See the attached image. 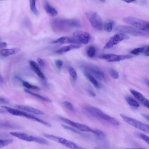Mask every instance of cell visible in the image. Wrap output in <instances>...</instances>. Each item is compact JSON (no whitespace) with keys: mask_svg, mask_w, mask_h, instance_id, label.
<instances>
[{"mask_svg":"<svg viewBox=\"0 0 149 149\" xmlns=\"http://www.w3.org/2000/svg\"><path fill=\"white\" fill-rule=\"evenodd\" d=\"M141 114L144 118L149 122V115L145 113H141Z\"/></svg>","mask_w":149,"mask_h":149,"instance_id":"obj_40","label":"cell"},{"mask_svg":"<svg viewBox=\"0 0 149 149\" xmlns=\"http://www.w3.org/2000/svg\"><path fill=\"white\" fill-rule=\"evenodd\" d=\"M22 83L23 86L27 88L37 90H39L40 89V88L38 87L31 84L26 81H22Z\"/></svg>","mask_w":149,"mask_h":149,"instance_id":"obj_29","label":"cell"},{"mask_svg":"<svg viewBox=\"0 0 149 149\" xmlns=\"http://www.w3.org/2000/svg\"><path fill=\"white\" fill-rule=\"evenodd\" d=\"M29 3L30 9L31 11L35 15H38V12L36 6V0H30Z\"/></svg>","mask_w":149,"mask_h":149,"instance_id":"obj_25","label":"cell"},{"mask_svg":"<svg viewBox=\"0 0 149 149\" xmlns=\"http://www.w3.org/2000/svg\"><path fill=\"white\" fill-rule=\"evenodd\" d=\"M145 83L146 84L148 85V86L149 87V79H145Z\"/></svg>","mask_w":149,"mask_h":149,"instance_id":"obj_44","label":"cell"},{"mask_svg":"<svg viewBox=\"0 0 149 149\" xmlns=\"http://www.w3.org/2000/svg\"><path fill=\"white\" fill-rule=\"evenodd\" d=\"M59 118L65 123L80 130L92 133L100 137H105L106 136L105 134L103 131L91 128L86 125L74 122L65 118L62 117H59Z\"/></svg>","mask_w":149,"mask_h":149,"instance_id":"obj_2","label":"cell"},{"mask_svg":"<svg viewBox=\"0 0 149 149\" xmlns=\"http://www.w3.org/2000/svg\"><path fill=\"white\" fill-rule=\"evenodd\" d=\"M10 134L20 139L29 142H36L38 137L29 135L25 133L17 132H11Z\"/></svg>","mask_w":149,"mask_h":149,"instance_id":"obj_12","label":"cell"},{"mask_svg":"<svg viewBox=\"0 0 149 149\" xmlns=\"http://www.w3.org/2000/svg\"><path fill=\"white\" fill-rule=\"evenodd\" d=\"M37 60L39 65L40 66L43 67L45 66V63L42 59L40 58H38Z\"/></svg>","mask_w":149,"mask_h":149,"instance_id":"obj_38","label":"cell"},{"mask_svg":"<svg viewBox=\"0 0 149 149\" xmlns=\"http://www.w3.org/2000/svg\"><path fill=\"white\" fill-rule=\"evenodd\" d=\"M84 74L85 76L95 87L97 88H99L100 87V86L99 84L94 76L87 72H84Z\"/></svg>","mask_w":149,"mask_h":149,"instance_id":"obj_21","label":"cell"},{"mask_svg":"<svg viewBox=\"0 0 149 149\" xmlns=\"http://www.w3.org/2000/svg\"><path fill=\"white\" fill-rule=\"evenodd\" d=\"M13 141V139H0V148L6 146L12 143Z\"/></svg>","mask_w":149,"mask_h":149,"instance_id":"obj_27","label":"cell"},{"mask_svg":"<svg viewBox=\"0 0 149 149\" xmlns=\"http://www.w3.org/2000/svg\"><path fill=\"white\" fill-rule=\"evenodd\" d=\"M129 38V37L128 36L123 33H117L110 38L106 44L104 48L107 49L111 48L122 41L128 39Z\"/></svg>","mask_w":149,"mask_h":149,"instance_id":"obj_9","label":"cell"},{"mask_svg":"<svg viewBox=\"0 0 149 149\" xmlns=\"http://www.w3.org/2000/svg\"><path fill=\"white\" fill-rule=\"evenodd\" d=\"M63 105L68 109L71 111L74 112L75 110L72 104L70 102L65 101L63 103Z\"/></svg>","mask_w":149,"mask_h":149,"instance_id":"obj_32","label":"cell"},{"mask_svg":"<svg viewBox=\"0 0 149 149\" xmlns=\"http://www.w3.org/2000/svg\"><path fill=\"white\" fill-rule=\"evenodd\" d=\"M120 116L123 120L127 123L149 134V125L123 114H121Z\"/></svg>","mask_w":149,"mask_h":149,"instance_id":"obj_8","label":"cell"},{"mask_svg":"<svg viewBox=\"0 0 149 149\" xmlns=\"http://www.w3.org/2000/svg\"><path fill=\"white\" fill-rule=\"evenodd\" d=\"M0 102L1 103L5 104H8L9 102L8 100L5 98L1 97H0Z\"/></svg>","mask_w":149,"mask_h":149,"instance_id":"obj_39","label":"cell"},{"mask_svg":"<svg viewBox=\"0 0 149 149\" xmlns=\"http://www.w3.org/2000/svg\"><path fill=\"white\" fill-rule=\"evenodd\" d=\"M96 53V49L93 46H90L88 49L87 54L88 56L90 57H93Z\"/></svg>","mask_w":149,"mask_h":149,"instance_id":"obj_30","label":"cell"},{"mask_svg":"<svg viewBox=\"0 0 149 149\" xmlns=\"http://www.w3.org/2000/svg\"><path fill=\"white\" fill-rule=\"evenodd\" d=\"M1 128L12 129H21L22 127L20 125L8 121L0 122Z\"/></svg>","mask_w":149,"mask_h":149,"instance_id":"obj_19","label":"cell"},{"mask_svg":"<svg viewBox=\"0 0 149 149\" xmlns=\"http://www.w3.org/2000/svg\"><path fill=\"white\" fill-rule=\"evenodd\" d=\"M53 43L63 44L65 43H73L79 44L80 42L74 38L68 36H63L52 42Z\"/></svg>","mask_w":149,"mask_h":149,"instance_id":"obj_13","label":"cell"},{"mask_svg":"<svg viewBox=\"0 0 149 149\" xmlns=\"http://www.w3.org/2000/svg\"><path fill=\"white\" fill-rule=\"evenodd\" d=\"M101 59H104L108 62H118L122 60L121 55L114 54H102L99 56Z\"/></svg>","mask_w":149,"mask_h":149,"instance_id":"obj_14","label":"cell"},{"mask_svg":"<svg viewBox=\"0 0 149 149\" xmlns=\"http://www.w3.org/2000/svg\"><path fill=\"white\" fill-rule=\"evenodd\" d=\"M134 1V0H127L124 1H125V2H126L127 3H129L131 2H133V1Z\"/></svg>","mask_w":149,"mask_h":149,"instance_id":"obj_46","label":"cell"},{"mask_svg":"<svg viewBox=\"0 0 149 149\" xmlns=\"http://www.w3.org/2000/svg\"><path fill=\"white\" fill-rule=\"evenodd\" d=\"M61 126L65 129L68 130H70V131L74 132L76 133H77L78 134H79V135H82L83 136H88V135L86 134L82 133L78 130H77L74 128H72L69 126H67L64 124H61Z\"/></svg>","mask_w":149,"mask_h":149,"instance_id":"obj_26","label":"cell"},{"mask_svg":"<svg viewBox=\"0 0 149 149\" xmlns=\"http://www.w3.org/2000/svg\"><path fill=\"white\" fill-rule=\"evenodd\" d=\"M44 1L43 7L47 13L51 16H56L58 13L56 9L50 5L48 1Z\"/></svg>","mask_w":149,"mask_h":149,"instance_id":"obj_16","label":"cell"},{"mask_svg":"<svg viewBox=\"0 0 149 149\" xmlns=\"http://www.w3.org/2000/svg\"><path fill=\"white\" fill-rule=\"evenodd\" d=\"M144 48L143 47L136 48L131 50L130 53L134 55H138L140 53L144 51Z\"/></svg>","mask_w":149,"mask_h":149,"instance_id":"obj_35","label":"cell"},{"mask_svg":"<svg viewBox=\"0 0 149 149\" xmlns=\"http://www.w3.org/2000/svg\"><path fill=\"white\" fill-rule=\"evenodd\" d=\"M123 21L128 24L135 27L141 30L148 31L149 22L132 17H125L123 19Z\"/></svg>","mask_w":149,"mask_h":149,"instance_id":"obj_4","label":"cell"},{"mask_svg":"<svg viewBox=\"0 0 149 149\" xmlns=\"http://www.w3.org/2000/svg\"><path fill=\"white\" fill-rule=\"evenodd\" d=\"M68 70L70 74L74 80H75L77 77V73L74 69L70 66L68 67Z\"/></svg>","mask_w":149,"mask_h":149,"instance_id":"obj_33","label":"cell"},{"mask_svg":"<svg viewBox=\"0 0 149 149\" xmlns=\"http://www.w3.org/2000/svg\"><path fill=\"white\" fill-rule=\"evenodd\" d=\"M130 91L135 98L141 102H142L145 98L141 93L135 90L131 89Z\"/></svg>","mask_w":149,"mask_h":149,"instance_id":"obj_24","label":"cell"},{"mask_svg":"<svg viewBox=\"0 0 149 149\" xmlns=\"http://www.w3.org/2000/svg\"><path fill=\"white\" fill-rule=\"evenodd\" d=\"M4 80L2 76H1V75L0 74V82L2 84L3 83Z\"/></svg>","mask_w":149,"mask_h":149,"instance_id":"obj_45","label":"cell"},{"mask_svg":"<svg viewBox=\"0 0 149 149\" xmlns=\"http://www.w3.org/2000/svg\"><path fill=\"white\" fill-rule=\"evenodd\" d=\"M109 72L110 76L114 79H117L119 77L118 73L115 70L112 68L109 70Z\"/></svg>","mask_w":149,"mask_h":149,"instance_id":"obj_34","label":"cell"},{"mask_svg":"<svg viewBox=\"0 0 149 149\" xmlns=\"http://www.w3.org/2000/svg\"><path fill=\"white\" fill-rule=\"evenodd\" d=\"M87 91L88 93L91 95L93 97H95L96 95L95 93L90 89H87Z\"/></svg>","mask_w":149,"mask_h":149,"instance_id":"obj_42","label":"cell"},{"mask_svg":"<svg viewBox=\"0 0 149 149\" xmlns=\"http://www.w3.org/2000/svg\"><path fill=\"white\" fill-rule=\"evenodd\" d=\"M7 46V43L5 42H1L0 43V47L1 48H4Z\"/></svg>","mask_w":149,"mask_h":149,"instance_id":"obj_41","label":"cell"},{"mask_svg":"<svg viewBox=\"0 0 149 149\" xmlns=\"http://www.w3.org/2000/svg\"><path fill=\"white\" fill-rule=\"evenodd\" d=\"M81 45L79 44H72L63 47L56 51L58 54H62L71 50L79 48Z\"/></svg>","mask_w":149,"mask_h":149,"instance_id":"obj_17","label":"cell"},{"mask_svg":"<svg viewBox=\"0 0 149 149\" xmlns=\"http://www.w3.org/2000/svg\"><path fill=\"white\" fill-rule=\"evenodd\" d=\"M115 31L120 32V33H126L134 36H149V31H143L131 26H119L116 28Z\"/></svg>","mask_w":149,"mask_h":149,"instance_id":"obj_5","label":"cell"},{"mask_svg":"<svg viewBox=\"0 0 149 149\" xmlns=\"http://www.w3.org/2000/svg\"><path fill=\"white\" fill-rule=\"evenodd\" d=\"M113 24V22L112 21H110L107 22L105 24L104 26V30L108 32H111L112 29Z\"/></svg>","mask_w":149,"mask_h":149,"instance_id":"obj_31","label":"cell"},{"mask_svg":"<svg viewBox=\"0 0 149 149\" xmlns=\"http://www.w3.org/2000/svg\"><path fill=\"white\" fill-rule=\"evenodd\" d=\"M20 51L19 48H13L10 49H3L0 51L1 54L4 57H7L17 53Z\"/></svg>","mask_w":149,"mask_h":149,"instance_id":"obj_20","label":"cell"},{"mask_svg":"<svg viewBox=\"0 0 149 149\" xmlns=\"http://www.w3.org/2000/svg\"><path fill=\"white\" fill-rule=\"evenodd\" d=\"M29 63L32 68L39 77L43 79H46L45 75L41 70L38 64L36 62L33 60H30Z\"/></svg>","mask_w":149,"mask_h":149,"instance_id":"obj_15","label":"cell"},{"mask_svg":"<svg viewBox=\"0 0 149 149\" xmlns=\"http://www.w3.org/2000/svg\"><path fill=\"white\" fill-rule=\"evenodd\" d=\"M143 105L149 109V100L146 98L141 102Z\"/></svg>","mask_w":149,"mask_h":149,"instance_id":"obj_37","label":"cell"},{"mask_svg":"<svg viewBox=\"0 0 149 149\" xmlns=\"http://www.w3.org/2000/svg\"><path fill=\"white\" fill-rule=\"evenodd\" d=\"M125 149H146L144 148H126Z\"/></svg>","mask_w":149,"mask_h":149,"instance_id":"obj_47","label":"cell"},{"mask_svg":"<svg viewBox=\"0 0 149 149\" xmlns=\"http://www.w3.org/2000/svg\"><path fill=\"white\" fill-rule=\"evenodd\" d=\"M135 135L137 137L141 139L144 141L149 145V137L143 134L137 132Z\"/></svg>","mask_w":149,"mask_h":149,"instance_id":"obj_28","label":"cell"},{"mask_svg":"<svg viewBox=\"0 0 149 149\" xmlns=\"http://www.w3.org/2000/svg\"><path fill=\"white\" fill-rule=\"evenodd\" d=\"M125 100L127 103L130 106L134 107H138L140 105L138 102L130 96L125 97Z\"/></svg>","mask_w":149,"mask_h":149,"instance_id":"obj_23","label":"cell"},{"mask_svg":"<svg viewBox=\"0 0 149 149\" xmlns=\"http://www.w3.org/2000/svg\"><path fill=\"white\" fill-rule=\"evenodd\" d=\"M73 35L80 43L84 44L88 43L90 37V35L88 33L79 30L74 31Z\"/></svg>","mask_w":149,"mask_h":149,"instance_id":"obj_11","label":"cell"},{"mask_svg":"<svg viewBox=\"0 0 149 149\" xmlns=\"http://www.w3.org/2000/svg\"><path fill=\"white\" fill-rule=\"evenodd\" d=\"M85 15L91 25L94 29L99 31L102 30V21L100 17L97 13L89 10L86 12Z\"/></svg>","mask_w":149,"mask_h":149,"instance_id":"obj_7","label":"cell"},{"mask_svg":"<svg viewBox=\"0 0 149 149\" xmlns=\"http://www.w3.org/2000/svg\"><path fill=\"white\" fill-rule=\"evenodd\" d=\"M55 63L57 68L59 70H61L63 64V61L60 59H56L55 61Z\"/></svg>","mask_w":149,"mask_h":149,"instance_id":"obj_36","label":"cell"},{"mask_svg":"<svg viewBox=\"0 0 149 149\" xmlns=\"http://www.w3.org/2000/svg\"><path fill=\"white\" fill-rule=\"evenodd\" d=\"M44 136L48 139L59 143L71 149H85L63 137L47 134H45Z\"/></svg>","mask_w":149,"mask_h":149,"instance_id":"obj_6","label":"cell"},{"mask_svg":"<svg viewBox=\"0 0 149 149\" xmlns=\"http://www.w3.org/2000/svg\"><path fill=\"white\" fill-rule=\"evenodd\" d=\"M145 54L146 56H149V46H148L147 49L145 51Z\"/></svg>","mask_w":149,"mask_h":149,"instance_id":"obj_43","label":"cell"},{"mask_svg":"<svg viewBox=\"0 0 149 149\" xmlns=\"http://www.w3.org/2000/svg\"><path fill=\"white\" fill-rule=\"evenodd\" d=\"M80 67L84 72H88L93 76L100 80L105 79V74L103 71L97 66L87 63H83Z\"/></svg>","mask_w":149,"mask_h":149,"instance_id":"obj_3","label":"cell"},{"mask_svg":"<svg viewBox=\"0 0 149 149\" xmlns=\"http://www.w3.org/2000/svg\"><path fill=\"white\" fill-rule=\"evenodd\" d=\"M24 91L28 93L33 96H35L39 99L43 100V101L49 102H52V100L48 98L44 97L43 96H41L38 94L33 93V92L30 91L27 89H25Z\"/></svg>","mask_w":149,"mask_h":149,"instance_id":"obj_22","label":"cell"},{"mask_svg":"<svg viewBox=\"0 0 149 149\" xmlns=\"http://www.w3.org/2000/svg\"><path fill=\"white\" fill-rule=\"evenodd\" d=\"M83 109L86 112L95 117L105 120L115 125L118 126L120 125V122L117 119L105 114L98 108L87 106L85 107Z\"/></svg>","mask_w":149,"mask_h":149,"instance_id":"obj_1","label":"cell"},{"mask_svg":"<svg viewBox=\"0 0 149 149\" xmlns=\"http://www.w3.org/2000/svg\"><path fill=\"white\" fill-rule=\"evenodd\" d=\"M16 107L20 109L37 115H42L44 114V113L43 111L29 106L18 105L16 106Z\"/></svg>","mask_w":149,"mask_h":149,"instance_id":"obj_18","label":"cell"},{"mask_svg":"<svg viewBox=\"0 0 149 149\" xmlns=\"http://www.w3.org/2000/svg\"><path fill=\"white\" fill-rule=\"evenodd\" d=\"M1 107L5 109L9 113L13 115L24 116L35 121H36L37 119V117L33 115L17 109H13L5 106H2Z\"/></svg>","mask_w":149,"mask_h":149,"instance_id":"obj_10","label":"cell"}]
</instances>
